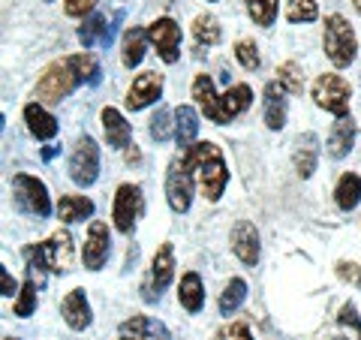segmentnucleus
<instances>
[{
    "label": "nucleus",
    "instance_id": "f257e3e1",
    "mask_svg": "<svg viewBox=\"0 0 361 340\" xmlns=\"http://www.w3.org/2000/svg\"><path fill=\"white\" fill-rule=\"evenodd\" d=\"M82 82H90V85L99 82L97 58L94 54H66V58L54 61L49 70L42 73L37 87H33V99H37V103H61V99L70 97Z\"/></svg>",
    "mask_w": 361,
    "mask_h": 340
},
{
    "label": "nucleus",
    "instance_id": "f03ea898",
    "mask_svg": "<svg viewBox=\"0 0 361 340\" xmlns=\"http://www.w3.org/2000/svg\"><path fill=\"white\" fill-rule=\"evenodd\" d=\"M193 99L202 106V111H205V118L214 121V123H229L241 115V111L250 109L253 103V90L247 85H235L229 87L223 97L214 94V82L211 75H196L193 82Z\"/></svg>",
    "mask_w": 361,
    "mask_h": 340
},
{
    "label": "nucleus",
    "instance_id": "7ed1b4c3",
    "mask_svg": "<svg viewBox=\"0 0 361 340\" xmlns=\"http://www.w3.org/2000/svg\"><path fill=\"white\" fill-rule=\"evenodd\" d=\"M184 157H187L190 169L196 172L205 199L217 202L223 196V190H226V181H229V169H226L223 151L211 142H202V145H190V148L184 151Z\"/></svg>",
    "mask_w": 361,
    "mask_h": 340
},
{
    "label": "nucleus",
    "instance_id": "20e7f679",
    "mask_svg": "<svg viewBox=\"0 0 361 340\" xmlns=\"http://www.w3.org/2000/svg\"><path fill=\"white\" fill-rule=\"evenodd\" d=\"M25 259H27V268H30V280L42 283V271H63L73 268V259H75V250H73V238L66 229L54 232L45 244H37V247H25Z\"/></svg>",
    "mask_w": 361,
    "mask_h": 340
},
{
    "label": "nucleus",
    "instance_id": "39448f33",
    "mask_svg": "<svg viewBox=\"0 0 361 340\" xmlns=\"http://www.w3.org/2000/svg\"><path fill=\"white\" fill-rule=\"evenodd\" d=\"M358 51V40L349 21L343 16H329L325 18V54L334 66H349L355 61Z\"/></svg>",
    "mask_w": 361,
    "mask_h": 340
},
{
    "label": "nucleus",
    "instance_id": "423d86ee",
    "mask_svg": "<svg viewBox=\"0 0 361 340\" xmlns=\"http://www.w3.org/2000/svg\"><path fill=\"white\" fill-rule=\"evenodd\" d=\"M166 196H169V205L172 211L184 214L193 202V169H190L187 157H178L169 166V175H166Z\"/></svg>",
    "mask_w": 361,
    "mask_h": 340
},
{
    "label": "nucleus",
    "instance_id": "0eeeda50",
    "mask_svg": "<svg viewBox=\"0 0 361 340\" xmlns=\"http://www.w3.org/2000/svg\"><path fill=\"white\" fill-rule=\"evenodd\" d=\"M313 99L316 106H322L325 111H331L337 118L349 115V85L341 75H319L313 82Z\"/></svg>",
    "mask_w": 361,
    "mask_h": 340
},
{
    "label": "nucleus",
    "instance_id": "6e6552de",
    "mask_svg": "<svg viewBox=\"0 0 361 340\" xmlns=\"http://www.w3.org/2000/svg\"><path fill=\"white\" fill-rule=\"evenodd\" d=\"M99 175V148L90 135H82L70 157V178L78 187H90Z\"/></svg>",
    "mask_w": 361,
    "mask_h": 340
},
{
    "label": "nucleus",
    "instance_id": "1a4fd4ad",
    "mask_svg": "<svg viewBox=\"0 0 361 340\" xmlns=\"http://www.w3.org/2000/svg\"><path fill=\"white\" fill-rule=\"evenodd\" d=\"M13 190H16L18 208L37 214V217H49V214H51L49 190H45L42 181H37L33 175H16L13 178Z\"/></svg>",
    "mask_w": 361,
    "mask_h": 340
},
{
    "label": "nucleus",
    "instance_id": "9d476101",
    "mask_svg": "<svg viewBox=\"0 0 361 340\" xmlns=\"http://www.w3.org/2000/svg\"><path fill=\"white\" fill-rule=\"evenodd\" d=\"M142 211V190L135 184H121L115 193V208H111V217L121 232H133L135 217Z\"/></svg>",
    "mask_w": 361,
    "mask_h": 340
},
{
    "label": "nucleus",
    "instance_id": "9b49d317",
    "mask_svg": "<svg viewBox=\"0 0 361 340\" xmlns=\"http://www.w3.org/2000/svg\"><path fill=\"white\" fill-rule=\"evenodd\" d=\"M109 250H111V235H109V226L103 220H94L87 229V238H85V268L90 271H99L106 265L109 259Z\"/></svg>",
    "mask_w": 361,
    "mask_h": 340
},
{
    "label": "nucleus",
    "instance_id": "f8f14e48",
    "mask_svg": "<svg viewBox=\"0 0 361 340\" xmlns=\"http://www.w3.org/2000/svg\"><path fill=\"white\" fill-rule=\"evenodd\" d=\"M148 40L157 45L160 58L166 63H175L178 61V49H180V28L175 25L172 18H157L154 25L148 28Z\"/></svg>",
    "mask_w": 361,
    "mask_h": 340
},
{
    "label": "nucleus",
    "instance_id": "ddd939ff",
    "mask_svg": "<svg viewBox=\"0 0 361 340\" xmlns=\"http://www.w3.org/2000/svg\"><path fill=\"white\" fill-rule=\"evenodd\" d=\"M175 277V253H172V244H160L154 262H151V286H145V298L154 301L160 292L172 283Z\"/></svg>",
    "mask_w": 361,
    "mask_h": 340
},
{
    "label": "nucleus",
    "instance_id": "4468645a",
    "mask_svg": "<svg viewBox=\"0 0 361 340\" xmlns=\"http://www.w3.org/2000/svg\"><path fill=\"white\" fill-rule=\"evenodd\" d=\"M160 94H163V75H160V73H142V75L130 85V90H127V109L139 111V109H145V106L157 103V99H160Z\"/></svg>",
    "mask_w": 361,
    "mask_h": 340
},
{
    "label": "nucleus",
    "instance_id": "2eb2a0df",
    "mask_svg": "<svg viewBox=\"0 0 361 340\" xmlns=\"http://www.w3.org/2000/svg\"><path fill=\"white\" fill-rule=\"evenodd\" d=\"M232 250L235 256L241 259L244 265H256L259 262V232H256V226L253 223H235V229H232Z\"/></svg>",
    "mask_w": 361,
    "mask_h": 340
},
{
    "label": "nucleus",
    "instance_id": "dca6fc26",
    "mask_svg": "<svg viewBox=\"0 0 361 340\" xmlns=\"http://www.w3.org/2000/svg\"><path fill=\"white\" fill-rule=\"evenodd\" d=\"M61 313H63V320H66V325H70L73 332L87 328L90 325V304L85 298V289H73L70 296L61 301Z\"/></svg>",
    "mask_w": 361,
    "mask_h": 340
},
{
    "label": "nucleus",
    "instance_id": "f3484780",
    "mask_svg": "<svg viewBox=\"0 0 361 340\" xmlns=\"http://www.w3.org/2000/svg\"><path fill=\"white\" fill-rule=\"evenodd\" d=\"M121 334L130 340H169V328L151 316H133L121 325Z\"/></svg>",
    "mask_w": 361,
    "mask_h": 340
},
{
    "label": "nucleus",
    "instance_id": "a211bd4d",
    "mask_svg": "<svg viewBox=\"0 0 361 340\" xmlns=\"http://www.w3.org/2000/svg\"><path fill=\"white\" fill-rule=\"evenodd\" d=\"M353 142H355V121L349 115L337 118V123L329 133V154L334 157V160H341V157H346L349 151H353Z\"/></svg>",
    "mask_w": 361,
    "mask_h": 340
},
{
    "label": "nucleus",
    "instance_id": "6ab92c4d",
    "mask_svg": "<svg viewBox=\"0 0 361 340\" xmlns=\"http://www.w3.org/2000/svg\"><path fill=\"white\" fill-rule=\"evenodd\" d=\"M103 130H106V139L111 148H130V139H133V130L130 123L123 121V115L118 109H103Z\"/></svg>",
    "mask_w": 361,
    "mask_h": 340
},
{
    "label": "nucleus",
    "instance_id": "aec40b11",
    "mask_svg": "<svg viewBox=\"0 0 361 340\" xmlns=\"http://www.w3.org/2000/svg\"><path fill=\"white\" fill-rule=\"evenodd\" d=\"M286 90L280 87L277 82H271L265 87V123L271 130H280L286 123V99H283Z\"/></svg>",
    "mask_w": 361,
    "mask_h": 340
},
{
    "label": "nucleus",
    "instance_id": "412c9836",
    "mask_svg": "<svg viewBox=\"0 0 361 340\" xmlns=\"http://www.w3.org/2000/svg\"><path fill=\"white\" fill-rule=\"evenodd\" d=\"M25 121H27V130L37 135V139H51L54 133H58V121L54 115L42 109V103H30L25 106Z\"/></svg>",
    "mask_w": 361,
    "mask_h": 340
},
{
    "label": "nucleus",
    "instance_id": "4be33fe9",
    "mask_svg": "<svg viewBox=\"0 0 361 340\" xmlns=\"http://www.w3.org/2000/svg\"><path fill=\"white\" fill-rule=\"evenodd\" d=\"M178 298H180V304H184V310H190V313L202 310V304H205V289H202V277L196 274V271H187V274L180 277Z\"/></svg>",
    "mask_w": 361,
    "mask_h": 340
},
{
    "label": "nucleus",
    "instance_id": "5701e85b",
    "mask_svg": "<svg viewBox=\"0 0 361 340\" xmlns=\"http://www.w3.org/2000/svg\"><path fill=\"white\" fill-rule=\"evenodd\" d=\"M175 139L180 148H190V145L196 142V133H199V115H196V109H190V106H178L175 109Z\"/></svg>",
    "mask_w": 361,
    "mask_h": 340
},
{
    "label": "nucleus",
    "instance_id": "b1692460",
    "mask_svg": "<svg viewBox=\"0 0 361 340\" xmlns=\"http://www.w3.org/2000/svg\"><path fill=\"white\" fill-rule=\"evenodd\" d=\"M316 157H319V139L313 133H304L298 139V151H295V169L301 178H310L316 172Z\"/></svg>",
    "mask_w": 361,
    "mask_h": 340
},
{
    "label": "nucleus",
    "instance_id": "393cba45",
    "mask_svg": "<svg viewBox=\"0 0 361 340\" xmlns=\"http://www.w3.org/2000/svg\"><path fill=\"white\" fill-rule=\"evenodd\" d=\"M145 40H148V30L142 28H130L123 33V45H121V58H123V66H139L142 58H145Z\"/></svg>",
    "mask_w": 361,
    "mask_h": 340
},
{
    "label": "nucleus",
    "instance_id": "a878e982",
    "mask_svg": "<svg viewBox=\"0 0 361 340\" xmlns=\"http://www.w3.org/2000/svg\"><path fill=\"white\" fill-rule=\"evenodd\" d=\"M334 199H337V205H341L343 211H353L361 202V178L353 175V172H346L341 181H337Z\"/></svg>",
    "mask_w": 361,
    "mask_h": 340
},
{
    "label": "nucleus",
    "instance_id": "bb28decb",
    "mask_svg": "<svg viewBox=\"0 0 361 340\" xmlns=\"http://www.w3.org/2000/svg\"><path fill=\"white\" fill-rule=\"evenodd\" d=\"M61 220L66 223H75V220H85L94 214V202L85 199V196H61V205H58Z\"/></svg>",
    "mask_w": 361,
    "mask_h": 340
},
{
    "label": "nucleus",
    "instance_id": "cd10ccee",
    "mask_svg": "<svg viewBox=\"0 0 361 340\" xmlns=\"http://www.w3.org/2000/svg\"><path fill=\"white\" fill-rule=\"evenodd\" d=\"M244 298H247V283L241 280V277H235V280H229V286L223 289V296H220V313L223 316H229V313H235L244 304Z\"/></svg>",
    "mask_w": 361,
    "mask_h": 340
},
{
    "label": "nucleus",
    "instance_id": "c85d7f7f",
    "mask_svg": "<svg viewBox=\"0 0 361 340\" xmlns=\"http://www.w3.org/2000/svg\"><path fill=\"white\" fill-rule=\"evenodd\" d=\"M277 85L286 90V94H301V87H304V75H301V66L295 61H286V63H280L277 66Z\"/></svg>",
    "mask_w": 361,
    "mask_h": 340
},
{
    "label": "nucleus",
    "instance_id": "c756f323",
    "mask_svg": "<svg viewBox=\"0 0 361 340\" xmlns=\"http://www.w3.org/2000/svg\"><path fill=\"white\" fill-rule=\"evenodd\" d=\"M193 37H196L199 45H217L220 37H223L217 18H214V16H199L193 21Z\"/></svg>",
    "mask_w": 361,
    "mask_h": 340
},
{
    "label": "nucleus",
    "instance_id": "7c9ffc66",
    "mask_svg": "<svg viewBox=\"0 0 361 340\" xmlns=\"http://www.w3.org/2000/svg\"><path fill=\"white\" fill-rule=\"evenodd\" d=\"M247 4V13L256 21L259 28H271L277 18V0H244Z\"/></svg>",
    "mask_w": 361,
    "mask_h": 340
},
{
    "label": "nucleus",
    "instance_id": "2f4dec72",
    "mask_svg": "<svg viewBox=\"0 0 361 340\" xmlns=\"http://www.w3.org/2000/svg\"><path fill=\"white\" fill-rule=\"evenodd\" d=\"M103 37H106V18L103 16H90L82 28H78V40H82V45L85 49H90L94 42H103Z\"/></svg>",
    "mask_w": 361,
    "mask_h": 340
},
{
    "label": "nucleus",
    "instance_id": "473e14b6",
    "mask_svg": "<svg viewBox=\"0 0 361 340\" xmlns=\"http://www.w3.org/2000/svg\"><path fill=\"white\" fill-rule=\"evenodd\" d=\"M319 16V9H316V0H289V9H286V18L292 25H298V21H313Z\"/></svg>",
    "mask_w": 361,
    "mask_h": 340
},
{
    "label": "nucleus",
    "instance_id": "72a5a7b5",
    "mask_svg": "<svg viewBox=\"0 0 361 340\" xmlns=\"http://www.w3.org/2000/svg\"><path fill=\"white\" fill-rule=\"evenodd\" d=\"M235 58H238V63L244 66V70H256L259 66V49L253 40H238L235 42Z\"/></svg>",
    "mask_w": 361,
    "mask_h": 340
},
{
    "label": "nucleus",
    "instance_id": "f704fd0d",
    "mask_svg": "<svg viewBox=\"0 0 361 340\" xmlns=\"http://www.w3.org/2000/svg\"><path fill=\"white\" fill-rule=\"evenodd\" d=\"M37 310V283L27 280L18 292V301H16V316H30Z\"/></svg>",
    "mask_w": 361,
    "mask_h": 340
},
{
    "label": "nucleus",
    "instance_id": "c9c22d12",
    "mask_svg": "<svg viewBox=\"0 0 361 340\" xmlns=\"http://www.w3.org/2000/svg\"><path fill=\"white\" fill-rule=\"evenodd\" d=\"M169 118H172V111H169L166 106L157 109V115L151 118V135L157 142H166L169 135H172V123H169Z\"/></svg>",
    "mask_w": 361,
    "mask_h": 340
},
{
    "label": "nucleus",
    "instance_id": "e433bc0d",
    "mask_svg": "<svg viewBox=\"0 0 361 340\" xmlns=\"http://www.w3.org/2000/svg\"><path fill=\"white\" fill-rule=\"evenodd\" d=\"M337 320H341V325H349V328H353V332L358 334V340H361V320H358L355 304H343V308H341V316H337Z\"/></svg>",
    "mask_w": 361,
    "mask_h": 340
},
{
    "label": "nucleus",
    "instance_id": "4c0bfd02",
    "mask_svg": "<svg viewBox=\"0 0 361 340\" xmlns=\"http://www.w3.org/2000/svg\"><path fill=\"white\" fill-rule=\"evenodd\" d=\"M217 340H253V334L247 328V322H232L229 328H223Z\"/></svg>",
    "mask_w": 361,
    "mask_h": 340
},
{
    "label": "nucleus",
    "instance_id": "58836bf2",
    "mask_svg": "<svg viewBox=\"0 0 361 340\" xmlns=\"http://www.w3.org/2000/svg\"><path fill=\"white\" fill-rule=\"evenodd\" d=\"M337 277L361 289V268H358L355 262H337Z\"/></svg>",
    "mask_w": 361,
    "mask_h": 340
},
{
    "label": "nucleus",
    "instance_id": "ea45409f",
    "mask_svg": "<svg viewBox=\"0 0 361 340\" xmlns=\"http://www.w3.org/2000/svg\"><path fill=\"white\" fill-rule=\"evenodd\" d=\"M97 6V0H66L63 4V13L70 18H82L85 13H90V9Z\"/></svg>",
    "mask_w": 361,
    "mask_h": 340
},
{
    "label": "nucleus",
    "instance_id": "a19ab883",
    "mask_svg": "<svg viewBox=\"0 0 361 340\" xmlns=\"http://www.w3.org/2000/svg\"><path fill=\"white\" fill-rule=\"evenodd\" d=\"M0 283H4V296L9 298V296H13V292H16V280L9 277V271H6V268L0 271Z\"/></svg>",
    "mask_w": 361,
    "mask_h": 340
},
{
    "label": "nucleus",
    "instance_id": "79ce46f5",
    "mask_svg": "<svg viewBox=\"0 0 361 340\" xmlns=\"http://www.w3.org/2000/svg\"><path fill=\"white\" fill-rule=\"evenodd\" d=\"M353 4H355V9H358V13H361V0H353Z\"/></svg>",
    "mask_w": 361,
    "mask_h": 340
},
{
    "label": "nucleus",
    "instance_id": "37998d69",
    "mask_svg": "<svg viewBox=\"0 0 361 340\" xmlns=\"http://www.w3.org/2000/svg\"><path fill=\"white\" fill-rule=\"evenodd\" d=\"M334 340H346V337H334Z\"/></svg>",
    "mask_w": 361,
    "mask_h": 340
},
{
    "label": "nucleus",
    "instance_id": "c03bdc74",
    "mask_svg": "<svg viewBox=\"0 0 361 340\" xmlns=\"http://www.w3.org/2000/svg\"><path fill=\"white\" fill-rule=\"evenodd\" d=\"M121 340H130V337H121Z\"/></svg>",
    "mask_w": 361,
    "mask_h": 340
},
{
    "label": "nucleus",
    "instance_id": "a18cd8bd",
    "mask_svg": "<svg viewBox=\"0 0 361 340\" xmlns=\"http://www.w3.org/2000/svg\"><path fill=\"white\" fill-rule=\"evenodd\" d=\"M6 340H16V337H6Z\"/></svg>",
    "mask_w": 361,
    "mask_h": 340
}]
</instances>
